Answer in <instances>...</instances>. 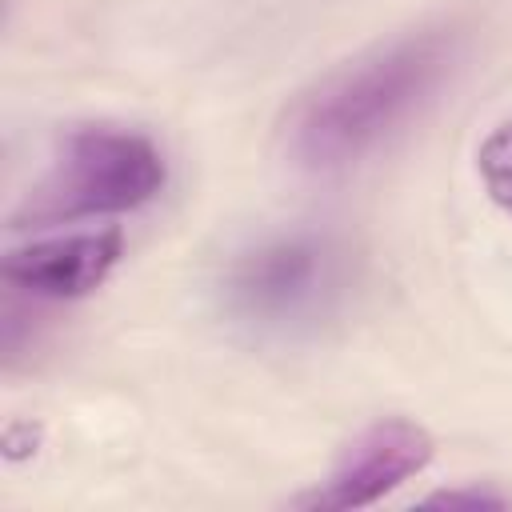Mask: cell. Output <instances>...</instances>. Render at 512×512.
<instances>
[{"mask_svg": "<svg viewBox=\"0 0 512 512\" xmlns=\"http://www.w3.org/2000/svg\"><path fill=\"white\" fill-rule=\"evenodd\" d=\"M428 504H440V508H500L504 496L484 492V488H452V492H432Z\"/></svg>", "mask_w": 512, "mask_h": 512, "instance_id": "obj_7", "label": "cell"}, {"mask_svg": "<svg viewBox=\"0 0 512 512\" xmlns=\"http://www.w3.org/2000/svg\"><path fill=\"white\" fill-rule=\"evenodd\" d=\"M124 256L120 228H92L68 236H44L4 256V280L36 300H76L108 280Z\"/></svg>", "mask_w": 512, "mask_h": 512, "instance_id": "obj_5", "label": "cell"}, {"mask_svg": "<svg viewBox=\"0 0 512 512\" xmlns=\"http://www.w3.org/2000/svg\"><path fill=\"white\" fill-rule=\"evenodd\" d=\"M348 292V252L324 232L268 236L220 276V304L228 320L256 336L316 332Z\"/></svg>", "mask_w": 512, "mask_h": 512, "instance_id": "obj_2", "label": "cell"}, {"mask_svg": "<svg viewBox=\"0 0 512 512\" xmlns=\"http://www.w3.org/2000/svg\"><path fill=\"white\" fill-rule=\"evenodd\" d=\"M456 56L460 36L452 28H424L328 76L292 112L288 148L296 164L332 172L380 148L436 96Z\"/></svg>", "mask_w": 512, "mask_h": 512, "instance_id": "obj_1", "label": "cell"}, {"mask_svg": "<svg viewBox=\"0 0 512 512\" xmlns=\"http://www.w3.org/2000/svg\"><path fill=\"white\" fill-rule=\"evenodd\" d=\"M476 168H480L488 196L504 212H512V120H504L488 132V140L476 152Z\"/></svg>", "mask_w": 512, "mask_h": 512, "instance_id": "obj_6", "label": "cell"}, {"mask_svg": "<svg viewBox=\"0 0 512 512\" xmlns=\"http://www.w3.org/2000/svg\"><path fill=\"white\" fill-rule=\"evenodd\" d=\"M436 444L432 436L412 420H380L368 432H360L344 456L336 460L332 476L316 484L312 492L296 496V508L312 512H344V508H368L392 488H400L408 476L424 472Z\"/></svg>", "mask_w": 512, "mask_h": 512, "instance_id": "obj_4", "label": "cell"}, {"mask_svg": "<svg viewBox=\"0 0 512 512\" xmlns=\"http://www.w3.org/2000/svg\"><path fill=\"white\" fill-rule=\"evenodd\" d=\"M164 180H168V164L144 132L88 124L64 140L52 172L28 196L20 220L56 224V220L132 212L156 200Z\"/></svg>", "mask_w": 512, "mask_h": 512, "instance_id": "obj_3", "label": "cell"}]
</instances>
